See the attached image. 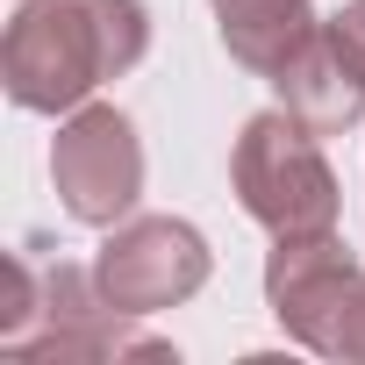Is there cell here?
<instances>
[{
  "mask_svg": "<svg viewBox=\"0 0 365 365\" xmlns=\"http://www.w3.org/2000/svg\"><path fill=\"white\" fill-rule=\"evenodd\" d=\"M272 93H279V108H294L308 129L336 136V129H351V122L365 115V65H358V51L322 22V29L272 72Z\"/></svg>",
  "mask_w": 365,
  "mask_h": 365,
  "instance_id": "obj_7",
  "label": "cell"
},
{
  "mask_svg": "<svg viewBox=\"0 0 365 365\" xmlns=\"http://www.w3.org/2000/svg\"><path fill=\"white\" fill-rule=\"evenodd\" d=\"M208 237L179 215H129L108 230L101 258H93V279L101 294L122 308V315H158V308H179L208 287Z\"/></svg>",
  "mask_w": 365,
  "mask_h": 365,
  "instance_id": "obj_4",
  "label": "cell"
},
{
  "mask_svg": "<svg viewBox=\"0 0 365 365\" xmlns=\"http://www.w3.org/2000/svg\"><path fill=\"white\" fill-rule=\"evenodd\" d=\"M150 51L143 0H22L8 43H0V86L29 115H72L93 86L136 72Z\"/></svg>",
  "mask_w": 365,
  "mask_h": 365,
  "instance_id": "obj_1",
  "label": "cell"
},
{
  "mask_svg": "<svg viewBox=\"0 0 365 365\" xmlns=\"http://www.w3.org/2000/svg\"><path fill=\"white\" fill-rule=\"evenodd\" d=\"M329 29L358 51V65H365V0H344V15H329Z\"/></svg>",
  "mask_w": 365,
  "mask_h": 365,
  "instance_id": "obj_10",
  "label": "cell"
},
{
  "mask_svg": "<svg viewBox=\"0 0 365 365\" xmlns=\"http://www.w3.org/2000/svg\"><path fill=\"white\" fill-rule=\"evenodd\" d=\"M51 179L72 222L86 230H115L129 222V208L143 201V136L115 101H86L58 122L51 136Z\"/></svg>",
  "mask_w": 365,
  "mask_h": 365,
  "instance_id": "obj_3",
  "label": "cell"
},
{
  "mask_svg": "<svg viewBox=\"0 0 365 365\" xmlns=\"http://www.w3.org/2000/svg\"><path fill=\"white\" fill-rule=\"evenodd\" d=\"M322 129H308L294 108H265L237 129V150H230V187H237V208L272 230V237H315V230H336L344 215V187L315 143Z\"/></svg>",
  "mask_w": 365,
  "mask_h": 365,
  "instance_id": "obj_2",
  "label": "cell"
},
{
  "mask_svg": "<svg viewBox=\"0 0 365 365\" xmlns=\"http://www.w3.org/2000/svg\"><path fill=\"white\" fill-rule=\"evenodd\" d=\"M365 265L358 251L336 237V230H315V237H272V258H265V308L279 315V329L301 344V351H322L336 344V322L358 294Z\"/></svg>",
  "mask_w": 365,
  "mask_h": 365,
  "instance_id": "obj_6",
  "label": "cell"
},
{
  "mask_svg": "<svg viewBox=\"0 0 365 365\" xmlns=\"http://www.w3.org/2000/svg\"><path fill=\"white\" fill-rule=\"evenodd\" d=\"M43 329H29L15 344V358H36V365H93V358H172V344L143 336L136 322L143 315H122L101 279L86 265H43V308H36Z\"/></svg>",
  "mask_w": 365,
  "mask_h": 365,
  "instance_id": "obj_5",
  "label": "cell"
},
{
  "mask_svg": "<svg viewBox=\"0 0 365 365\" xmlns=\"http://www.w3.org/2000/svg\"><path fill=\"white\" fill-rule=\"evenodd\" d=\"M329 358H344V365H365V279H358V294H351V308H344V322H336V344H329Z\"/></svg>",
  "mask_w": 365,
  "mask_h": 365,
  "instance_id": "obj_9",
  "label": "cell"
},
{
  "mask_svg": "<svg viewBox=\"0 0 365 365\" xmlns=\"http://www.w3.org/2000/svg\"><path fill=\"white\" fill-rule=\"evenodd\" d=\"M215 8V36H222V51L244 65V72H258V79H272L322 22H315V0H208Z\"/></svg>",
  "mask_w": 365,
  "mask_h": 365,
  "instance_id": "obj_8",
  "label": "cell"
}]
</instances>
